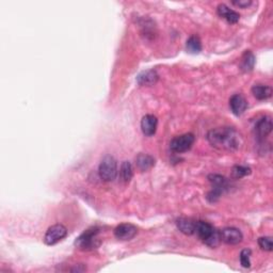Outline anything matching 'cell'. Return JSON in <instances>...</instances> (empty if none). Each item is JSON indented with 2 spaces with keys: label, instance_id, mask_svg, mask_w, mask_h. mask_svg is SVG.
Instances as JSON below:
<instances>
[{
  "label": "cell",
  "instance_id": "8",
  "mask_svg": "<svg viewBox=\"0 0 273 273\" xmlns=\"http://www.w3.org/2000/svg\"><path fill=\"white\" fill-rule=\"evenodd\" d=\"M68 235L67 227L62 224H55L50 226L44 236V242L47 245H54L61 241Z\"/></svg>",
  "mask_w": 273,
  "mask_h": 273
},
{
  "label": "cell",
  "instance_id": "5",
  "mask_svg": "<svg viewBox=\"0 0 273 273\" xmlns=\"http://www.w3.org/2000/svg\"><path fill=\"white\" fill-rule=\"evenodd\" d=\"M99 174L102 180L103 181H112L118 175V162L111 155H106L100 164Z\"/></svg>",
  "mask_w": 273,
  "mask_h": 273
},
{
  "label": "cell",
  "instance_id": "21",
  "mask_svg": "<svg viewBox=\"0 0 273 273\" xmlns=\"http://www.w3.org/2000/svg\"><path fill=\"white\" fill-rule=\"evenodd\" d=\"M251 168L246 166H235L232 170V176L236 179H240L251 174Z\"/></svg>",
  "mask_w": 273,
  "mask_h": 273
},
{
  "label": "cell",
  "instance_id": "10",
  "mask_svg": "<svg viewBox=\"0 0 273 273\" xmlns=\"http://www.w3.org/2000/svg\"><path fill=\"white\" fill-rule=\"evenodd\" d=\"M136 233H138V229L131 223H122L118 225L114 229V236L119 240H131L133 239Z\"/></svg>",
  "mask_w": 273,
  "mask_h": 273
},
{
  "label": "cell",
  "instance_id": "23",
  "mask_svg": "<svg viewBox=\"0 0 273 273\" xmlns=\"http://www.w3.org/2000/svg\"><path fill=\"white\" fill-rule=\"evenodd\" d=\"M258 244L261 246V249L267 252H271L273 250V243H272V238L271 237H261L258 239Z\"/></svg>",
  "mask_w": 273,
  "mask_h": 273
},
{
  "label": "cell",
  "instance_id": "22",
  "mask_svg": "<svg viewBox=\"0 0 273 273\" xmlns=\"http://www.w3.org/2000/svg\"><path fill=\"white\" fill-rule=\"evenodd\" d=\"M252 254V251L250 249H244L240 253V263L243 268H250L251 267V261L250 257Z\"/></svg>",
  "mask_w": 273,
  "mask_h": 273
},
{
  "label": "cell",
  "instance_id": "9",
  "mask_svg": "<svg viewBox=\"0 0 273 273\" xmlns=\"http://www.w3.org/2000/svg\"><path fill=\"white\" fill-rule=\"evenodd\" d=\"M220 239L226 244L236 245L242 241L243 235L236 227H224L220 231Z\"/></svg>",
  "mask_w": 273,
  "mask_h": 273
},
{
  "label": "cell",
  "instance_id": "20",
  "mask_svg": "<svg viewBox=\"0 0 273 273\" xmlns=\"http://www.w3.org/2000/svg\"><path fill=\"white\" fill-rule=\"evenodd\" d=\"M134 176V169L129 161H124L120 169V179L123 183H129Z\"/></svg>",
  "mask_w": 273,
  "mask_h": 273
},
{
  "label": "cell",
  "instance_id": "16",
  "mask_svg": "<svg viewBox=\"0 0 273 273\" xmlns=\"http://www.w3.org/2000/svg\"><path fill=\"white\" fill-rule=\"evenodd\" d=\"M176 225L177 229L185 234V235H193L194 232H196V225H197V221H194L190 218H179L176 221Z\"/></svg>",
  "mask_w": 273,
  "mask_h": 273
},
{
  "label": "cell",
  "instance_id": "15",
  "mask_svg": "<svg viewBox=\"0 0 273 273\" xmlns=\"http://www.w3.org/2000/svg\"><path fill=\"white\" fill-rule=\"evenodd\" d=\"M136 166L141 172L148 171L155 166V158L148 154L140 153L136 157Z\"/></svg>",
  "mask_w": 273,
  "mask_h": 273
},
{
  "label": "cell",
  "instance_id": "19",
  "mask_svg": "<svg viewBox=\"0 0 273 273\" xmlns=\"http://www.w3.org/2000/svg\"><path fill=\"white\" fill-rule=\"evenodd\" d=\"M186 49L189 54L197 55L200 54L202 50V43H201L200 37L197 35H192L187 40Z\"/></svg>",
  "mask_w": 273,
  "mask_h": 273
},
{
  "label": "cell",
  "instance_id": "1",
  "mask_svg": "<svg viewBox=\"0 0 273 273\" xmlns=\"http://www.w3.org/2000/svg\"><path fill=\"white\" fill-rule=\"evenodd\" d=\"M210 145L220 151L235 152L242 145V136L234 127H218L207 134Z\"/></svg>",
  "mask_w": 273,
  "mask_h": 273
},
{
  "label": "cell",
  "instance_id": "7",
  "mask_svg": "<svg viewBox=\"0 0 273 273\" xmlns=\"http://www.w3.org/2000/svg\"><path fill=\"white\" fill-rule=\"evenodd\" d=\"M272 120L270 116L265 115L262 116L261 119H258L255 123L254 127H253V133H254V136L256 140L259 143H264L265 139L271 134L272 132Z\"/></svg>",
  "mask_w": 273,
  "mask_h": 273
},
{
  "label": "cell",
  "instance_id": "14",
  "mask_svg": "<svg viewBox=\"0 0 273 273\" xmlns=\"http://www.w3.org/2000/svg\"><path fill=\"white\" fill-rule=\"evenodd\" d=\"M159 76L157 74V71L155 69H148L142 71L136 77V82H138L140 86H146V87H151L154 86V84L158 81Z\"/></svg>",
  "mask_w": 273,
  "mask_h": 273
},
{
  "label": "cell",
  "instance_id": "2",
  "mask_svg": "<svg viewBox=\"0 0 273 273\" xmlns=\"http://www.w3.org/2000/svg\"><path fill=\"white\" fill-rule=\"evenodd\" d=\"M194 234H197L205 244L211 248H216L221 241L220 231L216 230L210 223L205 222V221H197Z\"/></svg>",
  "mask_w": 273,
  "mask_h": 273
},
{
  "label": "cell",
  "instance_id": "17",
  "mask_svg": "<svg viewBox=\"0 0 273 273\" xmlns=\"http://www.w3.org/2000/svg\"><path fill=\"white\" fill-rule=\"evenodd\" d=\"M252 94L258 101H266L271 97L272 95V88L265 84H255L252 87Z\"/></svg>",
  "mask_w": 273,
  "mask_h": 273
},
{
  "label": "cell",
  "instance_id": "18",
  "mask_svg": "<svg viewBox=\"0 0 273 273\" xmlns=\"http://www.w3.org/2000/svg\"><path fill=\"white\" fill-rule=\"evenodd\" d=\"M255 66V57L252 54V51L246 50L241 58V62H240V68L241 70L249 73V71L253 70Z\"/></svg>",
  "mask_w": 273,
  "mask_h": 273
},
{
  "label": "cell",
  "instance_id": "13",
  "mask_svg": "<svg viewBox=\"0 0 273 273\" xmlns=\"http://www.w3.org/2000/svg\"><path fill=\"white\" fill-rule=\"evenodd\" d=\"M217 13L220 17L224 18L227 23L236 24L240 19V14L238 12L232 10L225 3H220L217 8Z\"/></svg>",
  "mask_w": 273,
  "mask_h": 273
},
{
  "label": "cell",
  "instance_id": "12",
  "mask_svg": "<svg viewBox=\"0 0 273 273\" xmlns=\"http://www.w3.org/2000/svg\"><path fill=\"white\" fill-rule=\"evenodd\" d=\"M158 126V120L154 114H146L141 120L142 133L146 136H152L156 134Z\"/></svg>",
  "mask_w": 273,
  "mask_h": 273
},
{
  "label": "cell",
  "instance_id": "3",
  "mask_svg": "<svg viewBox=\"0 0 273 273\" xmlns=\"http://www.w3.org/2000/svg\"><path fill=\"white\" fill-rule=\"evenodd\" d=\"M208 180L212 186V189L208 192L207 200L210 203H216L222 197V194L230 188V181L225 176L219 174L208 175Z\"/></svg>",
  "mask_w": 273,
  "mask_h": 273
},
{
  "label": "cell",
  "instance_id": "6",
  "mask_svg": "<svg viewBox=\"0 0 273 273\" xmlns=\"http://www.w3.org/2000/svg\"><path fill=\"white\" fill-rule=\"evenodd\" d=\"M194 141H196V136L193 134H184L175 136L170 142L171 151L177 154L186 153L192 147Z\"/></svg>",
  "mask_w": 273,
  "mask_h": 273
},
{
  "label": "cell",
  "instance_id": "11",
  "mask_svg": "<svg viewBox=\"0 0 273 273\" xmlns=\"http://www.w3.org/2000/svg\"><path fill=\"white\" fill-rule=\"evenodd\" d=\"M230 108L232 112L236 116H240L244 113L248 108V102L241 94H234L230 100Z\"/></svg>",
  "mask_w": 273,
  "mask_h": 273
},
{
  "label": "cell",
  "instance_id": "4",
  "mask_svg": "<svg viewBox=\"0 0 273 273\" xmlns=\"http://www.w3.org/2000/svg\"><path fill=\"white\" fill-rule=\"evenodd\" d=\"M100 233L101 229H99V227H91V229L83 232L79 237L76 238L75 245L78 249H80L82 251H90L97 248V246L100 245Z\"/></svg>",
  "mask_w": 273,
  "mask_h": 273
},
{
  "label": "cell",
  "instance_id": "24",
  "mask_svg": "<svg viewBox=\"0 0 273 273\" xmlns=\"http://www.w3.org/2000/svg\"><path fill=\"white\" fill-rule=\"evenodd\" d=\"M232 3L234 5L239 6V8L245 9V8H248V6H250L252 4V1H251V0H234V1H232Z\"/></svg>",
  "mask_w": 273,
  "mask_h": 273
}]
</instances>
